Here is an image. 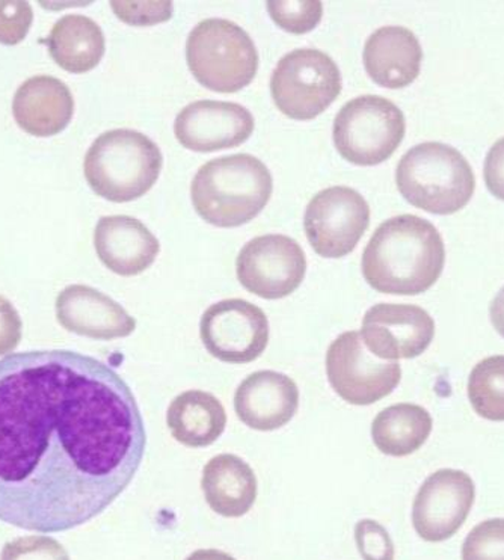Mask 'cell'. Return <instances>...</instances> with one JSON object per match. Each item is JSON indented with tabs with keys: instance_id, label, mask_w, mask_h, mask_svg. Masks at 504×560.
<instances>
[{
	"instance_id": "30bf717a",
	"label": "cell",
	"mask_w": 504,
	"mask_h": 560,
	"mask_svg": "<svg viewBox=\"0 0 504 560\" xmlns=\"http://www.w3.org/2000/svg\"><path fill=\"white\" fill-rule=\"evenodd\" d=\"M371 224V208L359 190L332 186L320 190L305 210L304 229L313 249L325 258L348 256Z\"/></svg>"
},
{
	"instance_id": "1f68e13d",
	"label": "cell",
	"mask_w": 504,
	"mask_h": 560,
	"mask_svg": "<svg viewBox=\"0 0 504 560\" xmlns=\"http://www.w3.org/2000/svg\"><path fill=\"white\" fill-rule=\"evenodd\" d=\"M23 324L14 305L0 295V357L8 355L22 341Z\"/></svg>"
},
{
	"instance_id": "9c48e42d",
	"label": "cell",
	"mask_w": 504,
	"mask_h": 560,
	"mask_svg": "<svg viewBox=\"0 0 504 560\" xmlns=\"http://www.w3.org/2000/svg\"><path fill=\"white\" fill-rule=\"evenodd\" d=\"M327 375L341 399L355 407H368L398 388L402 368L398 361L373 355L359 331H348L328 348Z\"/></svg>"
},
{
	"instance_id": "2e32d148",
	"label": "cell",
	"mask_w": 504,
	"mask_h": 560,
	"mask_svg": "<svg viewBox=\"0 0 504 560\" xmlns=\"http://www.w3.org/2000/svg\"><path fill=\"white\" fill-rule=\"evenodd\" d=\"M57 319L67 331L94 340H117L137 329V320L113 298L90 285H69L57 298Z\"/></svg>"
},
{
	"instance_id": "52a82bcc",
	"label": "cell",
	"mask_w": 504,
	"mask_h": 560,
	"mask_svg": "<svg viewBox=\"0 0 504 560\" xmlns=\"http://www.w3.org/2000/svg\"><path fill=\"white\" fill-rule=\"evenodd\" d=\"M407 125L395 103L361 95L341 107L335 120V144L353 165L383 164L402 144Z\"/></svg>"
},
{
	"instance_id": "ffe728a7",
	"label": "cell",
	"mask_w": 504,
	"mask_h": 560,
	"mask_svg": "<svg viewBox=\"0 0 504 560\" xmlns=\"http://www.w3.org/2000/svg\"><path fill=\"white\" fill-rule=\"evenodd\" d=\"M73 113V95L57 78L27 79L14 95L15 121L32 137L49 138L61 133L70 125Z\"/></svg>"
},
{
	"instance_id": "d4e9b609",
	"label": "cell",
	"mask_w": 504,
	"mask_h": 560,
	"mask_svg": "<svg viewBox=\"0 0 504 560\" xmlns=\"http://www.w3.org/2000/svg\"><path fill=\"white\" fill-rule=\"evenodd\" d=\"M468 399L482 419L504 422V355L476 365L468 378Z\"/></svg>"
},
{
	"instance_id": "ba28073f",
	"label": "cell",
	"mask_w": 504,
	"mask_h": 560,
	"mask_svg": "<svg viewBox=\"0 0 504 560\" xmlns=\"http://www.w3.org/2000/svg\"><path fill=\"white\" fill-rule=\"evenodd\" d=\"M278 109L289 118L308 121L325 113L341 93L335 59L316 49H296L280 59L271 78Z\"/></svg>"
},
{
	"instance_id": "44dd1931",
	"label": "cell",
	"mask_w": 504,
	"mask_h": 560,
	"mask_svg": "<svg viewBox=\"0 0 504 560\" xmlns=\"http://www.w3.org/2000/svg\"><path fill=\"white\" fill-rule=\"evenodd\" d=\"M201 488L210 510L225 518L248 514L259 494L253 467L232 454L216 455L206 464Z\"/></svg>"
},
{
	"instance_id": "8992f818",
	"label": "cell",
	"mask_w": 504,
	"mask_h": 560,
	"mask_svg": "<svg viewBox=\"0 0 504 560\" xmlns=\"http://www.w3.org/2000/svg\"><path fill=\"white\" fill-rule=\"evenodd\" d=\"M190 73L214 93H237L256 78L259 54L251 37L236 23L208 19L198 23L186 43Z\"/></svg>"
},
{
	"instance_id": "d6986e66",
	"label": "cell",
	"mask_w": 504,
	"mask_h": 560,
	"mask_svg": "<svg viewBox=\"0 0 504 560\" xmlns=\"http://www.w3.org/2000/svg\"><path fill=\"white\" fill-rule=\"evenodd\" d=\"M363 59L373 82L400 90L419 78L423 50L419 38L407 27L385 26L368 37Z\"/></svg>"
},
{
	"instance_id": "6da1fadb",
	"label": "cell",
	"mask_w": 504,
	"mask_h": 560,
	"mask_svg": "<svg viewBox=\"0 0 504 560\" xmlns=\"http://www.w3.org/2000/svg\"><path fill=\"white\" fill-rule=\"evenodd\" d=\"M145 447L137 397L110 365L67 349L0 360V522L39 534L90 523Z\"/></svg>"
},
{
	"instance_id": "7a4b0ae2",
	"label": "cell",
	"mask_w": 504,
	"mask_h": 560,
	"mask_svg": "<svg viewBox=\"0 0 504 560\" xmlns=\"http://www.w3.org/2000/svg\"><path fill=\"white\" fill-rule=\"evenodd\" d=\"M444 264L446 246L435 225L415 214H399L373 233L361 268L376 292L415 296L439 280Z\"/></svg>"
},
{
	"instance_id": "603a6c76",
	"label": "cell",
	"mask_w": 504,
	"mask_h": 560,
	"mask_svg": "<svg viewBox=\"0 0 504 560\" xmlns=\"http://www.w3.org/2000/svg\"><path fill=\"white\" fill-rule=\"evenodd\" d=\"M47 46L54 61L70 73H89L101 63L106 43L102 27L85 15L59 19L51 30Z\"/></svg>"
},
{
	"instance_id": "4dcf8cb0",
	"label": "cell",
	"mask_w": 504,
	"mask_h": 560,
	"mask_svg": "<svg viewBox=\"0 0 504 560\" xmlns=\"http://www.w3.org/2000/svg\"><path fill=\"white\" fill-rule=\"evenodd\" d=\"M118 19L132 26H153L173 18V2H110Z\"/></svg>"
},
{
	"instance_id": "836d02e7",
	"label": "cell",
	"mask_w": 504,
	"mask_h": 560,
	"mask_svg": "<svg viewBox=\"0 0 504 560\" xmlns=\"http://www.w3.org/2000/svg\"><path fill=\"white\" fill-rule=\"evenodd\" d=\"M490 316L495 331L504 337V285L500 289L497 295L492 300L490 307Z\"/></svg>"
},
{
	"instance_id": "d6a6232c",
	"label": "cell",
	"mask_w": 504,
	"mask_h": 560,
	"mask_svg": "<svg viewBox=\"0 0 504 560\" xmlns=\"http://www.w3.org/2000/svg\"><path fill=\"white\" fill-rule=\"evenodd\" d=\"M487 188L492 196L504 201V138L491 147L485 159Z\"/></svg>"
},
{
	"instance_id": "f546056e",
	"label": "cell",
	"mask_w": 504,
	"mask_h": 560,
	"mask_svg": "<svg viewBox=\"0 0 504 560\" xmlns=\"http://www.w3.org/2000/svg\"><path fill=\"white\" fill-rule=\"evenodd\" d=\"M355 542L363 560H395L391 536L375 520H361L356 523Z\"/></svg>"
},
{
	"instance_id": "5bb4252c",
	"label": "cell",
	"mask_w": 504,
	"mask_h": 560,
	"mask_svg": "<svg viewBox=\"0 0 504 560\" xmlns=\"http://www.w3.org/2000/svg\"><path fill=\"white\" fill-rule=\"evenodd\" d=\"M360 334L368 352L378 359L412 360L431 347L435 322L417 305L376 304L364 315Z\"/></svg>"
},
{
	"instance_id": "4316f807",
	"label": "cell",
	"mask_w": 504,
	"mask_h": 560,
	"mask_svg": "<svg viewBox=\"0 0 504 560\" xmlns=\"http://www.w3.org/2000/svg\"><path fill=\"white\" fill-rule=\"evenodd\" d=\"M462 560H504V518L478 524L464 541Z\"/></svg>"
},
{
	"instance_id": "e575fe53",
	"label": "cell",
	"mask_w": 504,
	"mask_h": 560,
	"mask_svg": "<svg viewBox=\"0 0 504 560\" xmlns=\"http://www.w3.org/2000/svg\"><path fill=\"white\" fill-rule=\"evenodd\" d=\"M186 560H237V559H234L233 556L225 553V551L213 550V548H209V550L194 551V553L188 556V558H186Z\"/></svg>"
},
{
	"instance_id": "f1b7e54d",
	"label": "cell",
	"mask_w": 504,
	"mask_h": 560,
	"mask_svg": "<svg viewBox=\"0 0 504 560\" xmlns=\"http://www.w3.org/2000/svg\"><path fill=\"white\" fill-rule=\"evenodd\" d=\"M34 11L23 0H0V43L15 46L26 38Z\"/></svg>"
},
{
	"instance_id": "8fae6325",
	"label": "cell",
	"mask_w": 504,
	"mask_h": 560,
	"mask_svg": "<svg viewBox=\"0 0 504 560\" xmlns=\"http://www.w3.org/2000/svg\"><path fill=\"white\" fill-rule=\"evenodd\" d=\"M200 336L214 359L228 364L253 363L268 348V316L248 301L224 300L206 310Z\"/></svg>"
},
{
	"instance_id": "277c9868",
	"label": "cell",
	"mask_w": 504,
	"mask_h": 560,
	"mask_svg": "<svg viewBox=\"0 0 504 560\" xmlns=\"http://www.w3.org/2000/svg\"><path fill=\"white\" fill-rule=\"evenodd\" d=\"M164 156L152 139L129 129L101 135L83 162L86 182L98 197L114 202L138 200L157 182Z\"/></svg>"
},
{
	"instance_id": "7402d4cb",
	"label": "cell",
	"mask_w": 504,
	"mask_h": 560,
	"mask_svg": "<svg viewBox=\"0 0 504 560\" xmlns=\"http://www.w3.org/2000/svg\"><path fill=\"white\" fill-rule=\"evenodd\" d=\"M166 423L174 440L184 446L209 447L224 434L227 412L212 393L189 390L171 402Z\"/></svg>"
},
{
	"instance_id": "ac0fdd59",
	"label": "cell",
	"mask_w": 504,
	"mask_h": 560,
	"mask_svg": "<svg viewBox=\"0 0 504 560\" xmlns=\"http://www.w3.org/2000/svg\"><path fill=\"white\" fill-rule=\"evenodd\" d=\"M95 252L109 271L121 277H134L154 264L161 245L156 236L137 218L105 217L94 234Z\"/></svg>"
},
{
	"instance_id": "7c38bea8",
	"label": "cell",
	"mask_w": 504,
	"mask_h": 560,
	"mask_svg": "<svg viewBox=\"0 0 504 560\" xmlns=\"http://www.w3.org/2000/svg\"><path fill=\"white\" fill-rule=\"evenodd\" d=\"M237 280L253 295L281 300L292 295L307 272L304 249L292 237L266 234L249 241L236 260Z\"/></svg>"
},
{
	"instance_id": "484cf974",
	"label": "cell",
	"mask_w": 504,
	"mask_h": 560,
	"mask_svg": "<svg viewBox=\"0 0 504 560\" xmlns=\"http://www.w3.org/2000/svg\"><path fill=\"white\" fill-rule=\"evenodd\" d=\"M273 22L281 30L292 34H307L319 25L324 5L319 0H307V2H280L271 0L266 3Z\"/></svg>"
},
{
	"instance_id": "9a60e30c",
	"label": "cell",
	"mask_w": 504,
	"mask_h": 560,
	"mask_svg": "<svg viewBox=\"0 0 504 560\" xmlns=\"http://www.w3.org/2000/svg\"><path fill=\"white\" fill-rule=\"evenodd\" d=\"M253 132V114L246 107L228 102L190 103L174 122L178 142L198 153L234 149L248 141Z\"/></svg>"
},
{
	"instance_id": "3957f363",
	"label": "cell",
	"mask_w": 504,
	"mask_h": 560,
	"mask_svg": "<svg viewBox=\"0 0 504 560\" xmlns=\"http://www.w3.org/2000/svg\"><path fill=\"white\" fill-rule=\"evenodd\" d=\"M271 171L251 154L213 159L192 182L194 208L202 220L222 229L253 221L271 200Z\"/></svg>"
},
{
	"instance_id": "4fadbf2b",
	"label": "cell",
	"mask_w": 504,
	"mask_h": 560,
	"mask_svg": "<svg viewBox=\"0 0 504 560\" xmlns=\"http://www.w3.org/2000/svg\"><path fill=\"white\" fill-rule=\"evenodd\" d=\"M476 488L467 472L443 468L429 476L412 504V524L426 542L450 539L467 522Z\"/></svg>"
},
{
	"instance_id": "5b68a950",
	"label": "cell",
	"mask_w": 504,
	"mask_h": 560,
	"mask_svg": "<svg viewBox=\"0 0 504 560\" xmlns=\"http://www.w3.org/2000/svg\"><path fill=\"white\" fill-rule=\"evenodd\" d=\"M396 183L405 200L435 214L459 212L476 189L467 159L443 142H423L405 153L396 170Z\"/></svg>"
},
{
	"instance_id": "83f0119b",
	"label": "cell",
	"mask_w": 504,
	"mask_h": 560,
	"mask_svg": "<svg viewBox=\"0 0 504 560\" xmlns=\"http://www.w3.org/2000/svg\"><path fill=\"white\" fill-rule=\"evenodd\" d=\"M0 560H70V556L57 539L34 535L7 542Z\"/></svg>"
},
{
	"instance_id": "cb8c5ba5",
	"label": "cell",
	"mask_w": 504,
	"mask_h": 560,
	"mask_svg": "<svg viewBox=\"0 0 504 560\" xmlns=\"http://www.w3.org/2000/svg\"><path fill=\"white\" fill-rule=\"evenodd\" d=\"M434 420L415 404H396L383 409L372 423V439L384 455L403 458L426 443Z\"/></svg>"
},
{
	"instance_id": "e0dca14e",
	"label": "cell",
	"mask_w": 504,
	"mask_h": 560,
	"mask_svg": "<svg viewBox=\"0 0 504 560\" xmlns=\"http://www.w3.org/2000/svg\"><path fill=\"white\" fill-rule=\"evenodd\" d=\"M300 408L295 381L276 371L246 376L234 395V411L254 431L272 432L285 427Z\"/></svg>"
}]
</instances>
